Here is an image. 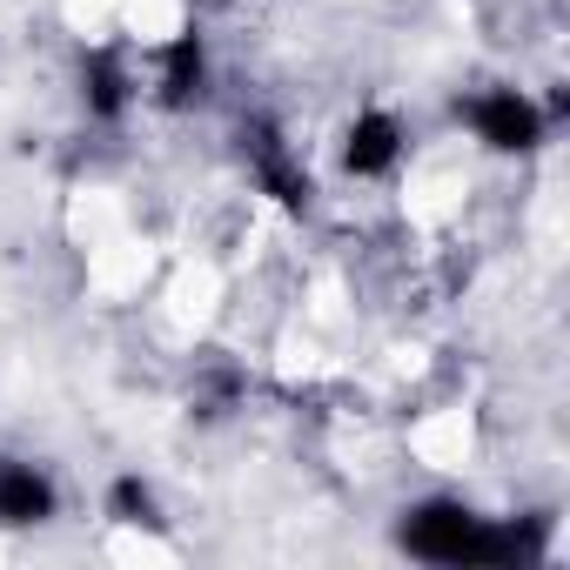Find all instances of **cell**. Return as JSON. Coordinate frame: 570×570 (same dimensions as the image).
Segmentation results:
<instances>
[{"instance_id":"6da1fadb","label":"cell","mask_w":570,"mask_h":570,"mask_svg":"<svg viewBox=\"0 0 570 570\" xmlns=\"http://www.w3.org/2000/svg\"><path fill=\"white\" fill-rule=\"evenodd\" d=\"M530 523L537 517H490L463 490H423L396 510V550L416 557V563H450V570H463V563L470 570H503V563L543 557Z\"/></svg>"},{"instance_id":"7a4b0ae2","label":"cell","mask_w":570,"mask_h":570,"mask_svg":"<svg viewBox=\"0 0 570 570\" xmlns=\"http://www.w3.org/2000/svg\"><path fill=\"white\" fill-rule=\"evenodd\" d=\"M456 128L490 161H537L563 128V95H537L523 81H476L470 95H456Z\"/></svg>"},{"instance_id":"3957f363","label":"cell","mask_w":570,"mask_h":570,"mask_svg":"<svg viewBox=\"0 0 570 570\" xmlns=\"http://www.w3.org/2000/svg\"><path fill=\"white\" fill-rule=\"evenodd\" d=\"M235 155H242V175L262 202H275L282 215H303L316 202V168L303 155V141L289 135V121L275 115H242L235 128Z\"/></svg>"},{"instance_id":"277c9868","label":"cell","mask_w":570,"mask_h":570,"mask_svg":"<svg viewBox=\"0 0 570 570\" xmlns=\"http://www.w3.org/2000/svg\"><path fill=\"white\" fill-rule=\"evenodd\" d=\"M208 95H215V48L195 21H181L141 48V108L195 115V108H208Z\"/></svg>"},{"instance_id":"5b68a950","label":"cell","mask_w":570,"mask_h":570,"mask_svg":"<svg viewBox=\"0 0 570 570\" xmlns=\"http://www.w3.org/2000/svg\"><path fill=\"white\" fill-rule=\"evenodd\" d=\"M410 148H416V128L396 101H356L336 128V175L356 181V188H383L410 168Z\"/></svg>"},{"instance_id":"8992f818","label":"cell","mask_w":570,"mask_h":570,"mask_svg":"<svg viewBox=\"0 0 570 570\" xmlns=\"http://www.w3.org/2000/svg\"><path fill=\"white\" fill-rule=\"evenodd\" d=\"M75 95H81V115L95 128H128L141 115V55L128 41H101L81 55V75H75Z\"/></svg>"},{"instance_id":"52a82bcc","label":"cell","mask_w":570,"mask_h":570,"mask_svg":"<svg viewBox=\"0 0 570 570\" xmlns=\"http://www.w3.org/2000/svg\"><path fill=\"white\" fill-rule=\"evenodd\" d=\"M68 490L55 476V463L28 456V450H0V530L8 537H35L48 523H61Z\"/></svg>"},{"instance_id":"ba28073f","label":"cell","mask_w":570,"mask_h":570,"mask_svg":"<svg viewBox=\"0 0 570 570\" xmlns=\"http://www.w3.org/2000/svg\"><path fill=\"white\" fill-rule=\"evenodd\" d=\"M101 517L121 523V530H155V523H168V517H161V490H155V476H141V470H115V476H108Z\"/></svg>"}]
</instances>
